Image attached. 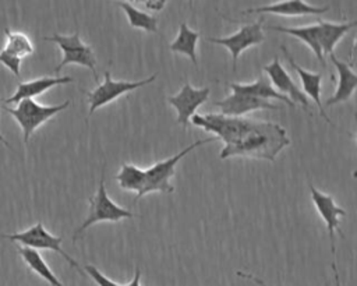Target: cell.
<instances>
[{"label":"cell","instance_id":"cell-1","mask_svg":"<svg viewBox=\"0 0 357 286\" xmlns=\"http://www.w3.org/2000/svg\"><path fill=\"white\" fill-rule=\"evenodd\" d=\"M191 123L223 141L222 159L241 156L275 162L278 153L290 144L286 130L271 121L205 113L194 114Z\"/></svg>","mask_w":357,"mask_h":286},{"label":"cell","instance_id":"cell-2","mask_svg":"<svg viewBox=\"0 0 357 286\" xmlns=\"http://www.w3.org/2000/svg\"><path fill=\"white\" fill-rule=\"evenodd\" d=\"M218 141L216 137H209L205 140H198L195 142H192L191 145L185 146L184 149H181L180 152H177L176 155L163 159L160 162L153 163L152 166H149L148 169H144L145 172V186L141 191V194L135 198V201H138L139 198H142L144 195L153 193V191H159V193H173L174 187L170 184L172 177H174L176 174V165L180 162L181 158H184L187 153H190L192 149L205 145L208 142H215Z\"/></svg>","mask_w":357,"mask_h":286},{"label":"cell","instance_id":"cell-3","mask_svg":"<svg viewBox=\"0 0 357 286\" xmlns=\"http://www.w3.org/2000/svg\"><path fill=\"white\" fill-rule=\"evenodd\" d=\"M135 215L117 205L112 198H109L106 187H105V166L102 167V174H100V180L98 184V190L95 193V195H92L89 198V212L86 219L81 223L79 227H77V230L74 232L73 240L75 241L78 239V236L86 230L89 226H92L93 223L98 222H119L121 219H131Z\"/></svg>","mask_w":357,"mask_h":286},{"label":"cell","instance_id":"cell-4","mask_svg":"<svg viewBox=\"0 0 357 286\" xmlns=\"http://www.w3.org/2000/svg\"><path fill=\"white\" fill-rule=\"evenodd\" d=\"M70 106V100H66L60 105H40L35 99L28 98L22 99L18 102L17 107H6L3 106L4 110H7L15 121L20 124L22 134H24V142L26 144L29 141V137L39 128L43 123H46L49 119L56 116L59 112L67 109Z\"/></svg>","mask_w":357,"mask_h":286},{"label":"cell","instance_id":"cell-5","mask_svg":"<svg viewBox=\"0 0 357 286\" xmlns=\"http://www.w3.org/2000/svg\"><path fill=\"white\" fill-rule=\"evenodd\" d=\"M45 40L54 42L63 52L61 61L53 70L56 74H59L61 71V68L68 64H78V66H84V67L89 68L93 74V78L98 81L96 56L93 53V49L81 40L78 31L74 32L73 35L54 33L52 36H46Z\"/></svg>","mask_w":357,"mask_h":286},{"label":"cell","instance_id":"cell-6","mask_svg":"<svg viewBox=\"0 0 357 286\" xmlns=\"http://www.w3.org/2000/svg\"><path fill=\"white\" fill-rule=\"evenodd\" d=\"M1 239H8L11 241H17V243L22 244L24 247H29V248H33V250L39 248V250L56 251L73 268H75L81 275H85V272L81 269L79 264L61 248L63 237L61 236H53L50 232L46 230V227L43 226L42 222L35 223L33 226H31L29 229H26L24 232H18V233H13V234H1Z\"/></svg>","mask_w":357,"mask_h":286},{"label":"cell","instance_id":"cell-7","mask_svg":"<svg viewBox=\"0 0 357 286\" xmlns=\"http://www.w3.org/2000/svg\"><path fill=\"white\" fill-rule=\"evenodd\" d=\"M156 77H158L156 74H152L146 80H141V81H116L112 78L110 70H105L103 82L99 84L93 91L85 92V95L88 96V103H89V114L88 116H92L95 113V110L116 100L121 95L151 84L152 81L156 80Z\"/></svg>","mask_w":357,"mask_h":286},{"label":"cell","instance_id":"cell-8","mask_svg":"<svg viewBox=\"0 0 357 286\" xmlns=\"http://www.w3.org/2000/svg\"><path fill=\"white\" fill-rule=\"evenodd\" d=\"M264 18H259L258 21H254L251 24H244L241 25V28L229 35V36H223V38H212V36H206L208 42L220 45L223 47H226L230 54H231V68L233 71H236L237 67V59L238 56L247 50L251 46L259 45L265 40V35H264Z\"/></svg>","mask_w":357,"mask_h":286},{"label":"cell","instance_id":"cell-9","mask_svg":"<svg viewBox=\"0 0 357 286\" xmlns=\"http://www.w3.org/2000/svg\"><path fill=\"white\" fill-rule=\"evenodd\" d=\"M209 95L211 89L208 86L194 88L188 81H185L178 93L167 96L166 100L177 112L176 123L180 124L183 128H187L191 123V117L195 114L197 109L208 100Z\"/></svg>","mask_w":357,"mask_h":286},{"label":"cell","instance_id":"cell-10","mask_svg":"<svg viewBox=\"0 0 357 286\" xmlns=\"http://www.w3.org/2000/svg\"><path fill=\"white\" fill-rule=\"evenodd\" d=\"M308 187L311 191V200L314 202V206H315L317 212L319 213L321 219L326 225V230H328L329 241H331V250H332V254H335V232H339V234L343 237V232L340 229L339 219H340V216L346 215V211L335 202L332 195L319 191L311 183L308 184Z\"/></svg>","mask_w":357,"mask_h":286},{"label":"cell","instance_id":"cell-11","mask_svg":"<svg viewBox=\"0 0 357 286\" xmlns=\"http://www.w3.org/2000/svg\"><path fill=\"white\" fill-rule=\"evenodd\" d=\"M264 71L268 74L269 81H271V84L273 85V88L276 91H279L280 93L286 95L294 105L300 103L304 110H307L310 114H312L311 103H310L308 98L294 84V81L290 77V74L287 73V70L280 64L278 56L273 57L272 63L264 66Z\"/></svg>","mask_w":357,"mask_h":286},{"label":"cell","instance_id":"cell-12","mask_svg":"<svg viewBox=\"0 0 357 286\" xmlns=\"http://www.w3.org/2000/svg\"><path fill=\"white\" fill-rule=\"evenodd\" d=\"M213 105L220 109V114L234 116V117H240L245 113H250L254 110H261V109H269V110L279 109L278 105H275L266 99H259V98L240 93V92H231L225 99L215 100Z\"/></svg>","mask_w":357,"mask_h":286},{"label":"cell","instance_id":"cell-13","mask_svg":"<svg viewBox=\"0 0 357 286\" xmlns=\"http://www.w3.org/2000/svg\"><path fill=\"white\" fill-rule=\"evenodd\" d=\"M329 10L328 6L317 7L308 4L304 0H280L272 4L247 8L243 14H275L283 17H301V15H318Z\"/></svg>","mask_w":357,"mask_h":286},{"label":"cell","instance_id":"cell-14","mask_svg":"<svg viewBox=\"0 0 357 286\" xmlns=\"http://www.w3.org/2000/svg\"><path fill=\"white\" fill-rule=\"evenodd\" d=\"M280 47H282V52L284 53V57H286L287 63L290 64V67L296 71V74H297L298 78H300V82H301V85H303V93H304L305 96L308 95V96L315 102V105H317V107H318V110H319V114H321L329 124L333 126V123L331 121V119L325 114L324 105H322V102H321L322 73H312V71H308V70L303 68L300 64H297V63L294 61L293 56L287 52V49H286L284 45H282Z\"/></svg>","mask_w":357,"mask_h":286},{"label":"cell","instance_id":"cell-15","mask_svg":"<svg viewBox=\"0 0 357 286\" xmlns=\"http://www.w3.org/2000/svg\"><path fill=\"white\" fill-rule=\"evenodd\" d=\"M328 56L339 75V82H337V88L335 91V93L325 103L326 106H333L337 103L347 102L351 98V95L354 93V91L357 88V74L353 71L351 63L339 60L335 56V53H331Z\"/></svg>","mask_w":357,"mask_h":286},{"label":"cell","instance_id":"cell-16","mask_svg":"<svg viewBox=\"0 0 357 286\" xmlns=\"http://www.w3.org/2000/svg\"><path fill=\"white\" fill-rule=\"evenodd\" d=\"M354 27H356V21L331 22V21H325V20H318L315 24L317 40H318V45H319L324 56L333 53L335 46Z\"/></svg>","mask_w":357,"mask_h":286},{"label":"cell","instance_id":"cell-17","mask_svg":"<svg viewBox=\"0 0 357 286\" xmlns=\"http://www.w3.org/2000/svg\"><path fill=\"white\" fill-rule=\"evenodd\" d=\"M73 82L71 77H40L36 80H31L26 82H18L15 92L13 93V96L7 98L4 100V103H18L22 99H28V98H35L40 93H43L45 91L56 86V85H63V84H70Z\"/></svg>","mask_w":357,"mask_h":286},{"label":"cell","instance_id":"cell-18","mask_svg":"<svg viewBox=\"0 0 357 286\" xmlns=\"http://www.w3.org/2000/svg\"><path fill=\"white\" fill-rule=\"evenodd\" d=\"M229 88L233 92H240V93H245V95H251L259 99H276L280 100L283 103H286L290 107H294L296 105L283 93H280L279 91H276L273 88V85L271 84L269 78L265 75H259L257 81L251 82V84H238V82H230Z\"/></svg>","mask_w":357,"mask_h":286},{"label":"cell","instance_id":"cell-19","mask_svg":"<svg viewBox=\"0 0 357 286\" xmlns=\"http://www.w3.org/2000/svg\"><path fill=\"white\" fill-rule=\"evenodd\" d=\"M266 29L271 31H276V32H283L287 33L293 38H297L300 40H303L310 49L311 52L317 56L318 61L321 63V66L324 68H326V61H325V56L318 45L317 40V29H315V24L311 25H304V27H282V25H266Z\"/></svg>","mask_w":357,"mask_h":286},{"label":"cell","instance_id":"cell-20","mask_svg":"<svg viewBox=\"0 0 357 286\" xmlns=\"http://www.w3.org/2000/svg\"><path fill=\"white\" fill-rule=\"evenodd\" d=\"M199 36H201V33L198 31H194L185 22H181L177 36L174 38L173 42L169 43V49L174 53L185 54L194 63V66L198 67L197 42H198Z\"/></svg>","mask_w":357,"mask_h":286},{"label":"cell","instance_id":"cell-21","mask_svg":"<svg viewBox=\"0 0 357 286\" xmlns=\"http://www.w3.org/2000/svg\"><path fill=\"white\" fill-rule=\"evenodd\" d=\"M18 253L22 257L24 262L28 265L31 271H33L36 275H39L42 279H45L50 286H64L63 282L59 280V278L53 273L50 266L46 264L43 257L39 254L38 250L20 246Z\"/></svg>","mask_w":357,"mask_h":286},{"label":"cell","instance_id":"cell-22","mask_svg":"<svg viewBox=\"0 0 357 286\" xmlns=\"http://www.w3.org/2000/svg\"><path fill=\"white\" fill-rule=\"evenodd\" d=\"M116 181L120 188L137 193L135 198L141 194L145 186V172L144 169L132 165V163H123L120 172L116 174Z\"/></svg>","mask_w":357,"mask_h":286},{"label":"cell","instance_id":"cell-23","mask_svg":"<svg viewBox=\"0 0 357 286\" xmlns=\"http://www.w3.org/2000/svg\"><path fill=\"white\" fill-rule=\"evenodd\" d=\"M127 15L128 24L135 29H142L146 32H158V18L145 13L141 8H137L126 1H117Z\"/></svg>","mask_w":357,"mask_h":286},{"label":"cell","instance_id":"cell-24","mask_svg":"<svg viewBox=\"0 0 357 286\" xmlns=\"http://www.w3.org/2000/svg\"><path fill=\"white\" fill-rule=\"evenodd\" d=\"M6 32V45L3 47V52L15 56L18 59H24L26 56H31L33 53V43L31 42V39L24 33V32H18V31H11L8 28L4 29Z\"/></svg>","mask_w":357,"mask_h":286},{"label":"cell","instance_id":"cell-25","mask_svg":"<svg viewBox=\"0 0 357 286\" xmlns=\"http://www.w3.org/2000/svg\"><path fill=\"white\" fill-rule=\"evenodd\" d=\"M85 271L89 275V278L98 285V286H124V285H119L114 280H112L110 278H107L106 275H103L96 266L88 264L85 265Z\"/></svg>","mask_w":357,"mask_h":286},{"label":"cell","instance_id":"cell-26","mask_svg":"<svg viewBox=\"0 0 357 286\" xmlns=\"http://www.w3.org/2000/svg\"><path fill=\"white\" fill-rule=\"evenodd\" d=\"M119 1H126L137 8H146L151 11H160L167 3V0H119Z\"/></svg>","mask_w":357,"mask_h":286},{"label":"cell","instance_id":"cell-27","mask_svg":"<svg viewBox=\"0 0 357 286\" xmlns=\"http://www.w3.org/2000/svg\"><path fill=\"white\" fill-rule=\"evenodd\" d=\"M21 59L15 57V56H11L6 52H0V63L3 66H6L17 78H20V68H21Z\"/></svg>","mask_w":357,"mask_h":286},{"label":"cell","instance_id":"cell-28","mask_svg":"<svg viewBox=\"0 0 357 286\" xmlns=\"http://www.w3.org/2000/svg\"><path fill=\"white\" fill-rule=\"evenodd\" d=\"M236 273H237V276H240V278H244V279L252 280V282H254L255 285H258V286H266V283H265L262 279H259V278H257V276H254V275H251V273L241 272V271H237Z\"/></svg>","mask_w":357,"mask_h":286},{"label":"cell","instance_id":"cell-29","mask_svg":"<svg viewBox=\"0 0 357 286\" xmlns=\"http://www.w3.org/2000/svg\"><path fill=\"white\" fill-rule=\"evenodd\" d=\"M124 286H141V269L138 266L135 268L132 279L127 285H124Z\"/></svg>","mask_w":357,"mask_h":286},{"label":"cell","instance_id":"cell-30","mask_svg":"<svg viewBox=\"0 0 357 286\" xmlns=\"http://www.w3.org/2000/svg\"><path fill=\"white\" fill-rule=\"evenodd\" d=\"M332 271H333V278H335V286H342V285H340L339 272H337V266H336L335 262H332Z\"/></svg>","mask_w":357,"mask_h":286},{"label":"cell","instance_id":"cell-31","mask_svg":"<svg viewBox=\"0 0 357 286\" xmlns=\"http://www.w3.org/2000/svg\"><path fill=\"white\" fill-rule=\"evenodd\" d=\"M0 142H1V144H4V145H7V146H8V148H11V145H10V144H8V142H7V141H6V140H4V138H3V135H1V133H0Z\"/></svg>","mask_w":357,"mask_h":286},{"label":"cell","instance_id":"cell-32","mask_svg":"<svg viewBox=\"0 0 357 286\" xmlns=\"http://www.w3.org/2000/svg\"><path fill=\"white\" fill-rule=\"evenodd\" d=\"M0 239H1V233H0Z\"/></svg>","mask_w":357,"mask_h":286}]
</instances>
